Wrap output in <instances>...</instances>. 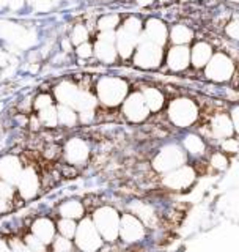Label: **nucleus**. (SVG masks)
<instances>
[{
  "instance_id": "28",
  "label": "nucleus",
  "mask_w": 239,
  "mask_h": 252,
  "mask_svg": "<svg viewBox=\"0 0 239 252\" xmlns=\"http://www.w3.org/2000/svg\"><path fill=\"white\" fill-rule=\"evenodd\" d=\"M209 164H211V167H214L216 170L224 172L228 169L230 161H228V158L224 152H214L209 158Z\"/></svg>"
},
{
  "instance_id": "12",
  "label": "nucleus",
  "mask_w": 239,
  "mask_h": 252,
  "mask_svg": "<svg viewBox=\"0 0 239 252\" xmlns=\"http://www.w3.org/2000/svg\"><path fill=\"white\" fill-rule=\"evenodd\" d=\"M209 134H211V137L217 139L220 142L233 137L235 126L232 122V117L227 114H219L216 117H212V120L209 123Z\"/></svg>"
},
{
  "instance_id": "20",
  "label": "nucleus",
  "mask_w": 239,
  "mask_h": 252,
  "mask_svg": "<svg viewBox=\"0 0 239 252\" xmlns=\"http://www.w3.org/2000/svg\"><path fill=\"white\" fill-rule=\"evenodd\" d=\"M143 98H145V102L149 109V112H159L164 107V94L159 89H154V87H147V89L142 90Z\"/></svg>"
},
{
  "instance_id": "1",
  "label": "nucleus",
  "mask_w": 239,
  "mask_h": 252,
  "mask_svg": "<svg viewBox=\"0 0 239 252\" xmlns=\"http://www.w3.org/2000/svg\"><path fill=\"white\" fill-rule=\"evenodd\" d=\"M96 94L104 106H120L127 98V84L121 77H101L96 84Z\"/></svg>"
},
{
  "instance_id": "39",
  "label": "nucleus",
  "mask_w": 239,
  "mask_h": 252,
  "mask_svg": "<svg viewBox=\"0 0 239 252\" xmlns=\"http://www.w3.org/2000/svg\"><path fill=\"white\" fill-rule=\"evenodd\" d=\"M153 0H137V3L140 5V6H147V5H149Z\"/></svg>"
},
{
  "instance_id": "36",
  "label": "nucleus",
  "mask_w": 239,
  "mask_h": 252,
  "mask_svg": "<svg viewBox=\"0 0 239 252\" xmlns=\"http://www.w3.org/2000/svg\"><path fill=\"white\" fill-rule=\"evenodd\" d=\"M76 52H77V55H79V57H81V59H89V57H91L94 51H93V46H91L89 41H87V43L79 44Z\"/></svg>"
},
{
  "instance_id": "6",
  "label": "nucleus",
  "mask_w": 239,
  "mask_h": 252,
  "mask_svg": "<svg viewBox=\"0 0 239 252\" xmlns=\"http://www.w3.org/2000/svg\"><path fill=\"white\" fill-rule=\"evenodd\" d=\"M195 180H197L195 169L192 165L184 164L178 169L165 173L161 183L165 189H170V191H184V189L190 188L195 183Z\"/></svg>"
},
{
  "instance_id": "26",
  "label": "nucleus",
  "mask_w": 239,
  "mask_h": 252,
  "mask_svg": "<svg viewBox=\"0 0 239 252\" xmlns=\"http://www.w3.org/2000/svg\"><path fill=\"white\" fill-rule=\"evenodd\" d=\"M36 117L39 118V123H41L43 126H46V128H55V126L60 125L59 112H57V109H55L54 106L39 110Z\"/></svg>"
},
{
  "instance_id": "22",
  "label": "nucleus",
  "mask_w": 239,
  "mask_h": 252,
  "mask_svg": "<svg viewBox=\"0 0 239 252\" xmlns=\"http://www.w3.org/2000/svg\"><path fill=\"white\" fill-rule=\"evenodd\" d=\"M182 148L194 156H202L206 152V142L200 136H197V134H187L182 139Z\"/></svg>"
},
{
  "instance_id": "10",
  "label": "nucleus",
  "mask_w": 239,
  "mask_h": 252,
  "mask_svg": "<svg viewBox=\"0 0 239 252\" xmlns=\"http://www.w3.org/2000/svg\"><path fill=\"white\" fill-rule=\"evenodd\" d=\"M123 114L131 123H142L149 115V109L140 92L131 93L123 102Z\"/></svg>"
},
{
  "instance_id": "40",
  "label": "nucleus",
  "mask_w": 239,
  "mask_h": 252,
  "mask_svg": "<svg viewBox=\"0 0 239 252\" xmlns=\"http://www.w3.org/2000/svg\"><path fill=\"white\" fill-rule=\"evenodd\" d=\"M230 2H235V3H239V0H230Z\"/></svg>"
},
{
  "instance_id": "38",
  "label": "nucleus",
  "mask_w": 239,
  "mask_h": 252,
  "mask_svg": "<svg viewBox=\"0 0 239 252\" xmlns=\"http://www.w3.org/2000/svg\"><path fill=\"white\" fill-rule=\"evenodd\" d=\"M232 122H233V126H235V132L239 134V106H235L233 110H232Z\"/></svg>"
},
{
  "instance_id": "13",
  "label": "nucleus",
  "mask_w": 239,
  "mask_h": 252,
  "mask_svg": "<svg viewBox=\"0 0 239 252\" xmlns=\"http://www.w3.org/2000/svg\"><path fill=\"white\" fill-rule=\"evenodd\" d=\"M131 213L137 216L143 224L149 228H154L159 224V215L156 208L148 202L143 200H134L131 203Z\"/></svg>"
},
{
  "instance_id": "41",
  "label": "nucleus",
  "mask_w": 239,
  "mask_h": 252,
  "mask_svg": "<svg viewBox=\"0 0 239 252\" xmlns=\"http://www.w3.org/2000/svg\"><path fill=\"white\" fill-rule=\"evenodd\" d=\"M161 2H169V0H161Z\"/></svg>"
},
{
  "instance_id": "8",
  "label": "nucleus",
  "mask_w": 239,
  "mask_h": 252,
  "mask_svg": "<svg viewBox=\"0 0 239 252\" xmlns=\"http://www.w3.org/2000/svg\"><path fill=\"white\" fill-rule=\"evenodd\" d=\"M235 73V63L233 60L225 54H216L212 55V59L209 60V63L206 65L205 74L208 79L214 82H227L232 79Z\"/></svg>"
},
{
  "instance_id": "2",
  "label": "nucleus",
  "mask_w": 239,
  "mask_h": 252,
  "mask_svg": "<svg viewBox=\"0 0 239 252\" xmlns=\"http://www.w3.org/2000/svg\"><path fill=\"white\" fill-rule=\"evenodd\" d=\"M93 222L101 233L102 240L107 243H114L120 238V222L121 215L114 207H101L93 213Z\"/></svg>"
},
{
  "instance_id": "5",
  "label": "nucleus",
  "mask_w": 239,
  "mask_h": 252,
  "mask_svg": "<svg viewBox=\"0 0 239 252\" xmlns=\"http://www.w3.org/2000/svg\"><path fill=\"white\" fill-rule=\"evenodd\" d=\"M76 244L82 252H96L102 248V240L101 233L98 232L96 225H94L93 219H82L81 224L77 225L76 232Z\"/></svg>"
},
{
  "instance_id": "23",
  "label": "nucleus",
  "mask_w": 239,
  "mask_h": 252,
  "mask_svg": "<svg viewBox=\"0 0 239 252\" xmlns=\"http://www.w3.org/2000/svg\"><path fill=\"white\" fill-rule=\"evenodd\" d=\"M84 205L77 200H66L65 203H61L60 207V215L61 218H68V219H81L84 216Z\"/></svg>"
},
{
  "instance_id": "35",
  "label": "nucleus",
  "mask_w": 239,
  "mask_h": 252,
  "mask_svg": "<svg viewBox=\"0 0 239 252\" xmlns=\"http://www.w3.org/2000/svg\"><path fill=\"white\" fill-rule=\"evenodd\" d=\"M220 145H222V150H224V153H236L239 150V142L235 140L233 137L222 140Z\"/></svg>"
},
{
  "instance_id": "15",
  "label": "nucleus",
  "mask_w": 239,
  "mask_h": 252,
  "mask_svg": "<svg viewBox=\"0 0 239 252\" xmlns=\"http://www.w3.org/2000/svg\"><path fill=\"white\" fill-rule=\"evenodd\" d=\"M167 63L172 71H184L190 63V51L186 46H173L167 54Z\"/></svg>"
},
{
  "instance_id": "42",
  "label": "nucleus",
  "mask_w": 239,
  "mask_h": 252,
  "mask_svg": "<svg viewBox=\"0 0 239 252\" xmlns=\"http://www.w3.org/2000/svg\"><path fill=\"white\" fill-rule=\"evenodd\" d=\"M187 2H190V0H187Z\"/></svg>"
},
{
  "instance_id": "16",
  "label": "nucleus",
  "mask_w": 239,
  "mask_h": 252,
  "mask_svg": "<svg viewBox=\"0 0 239 252\" xmlns=\"http://www.w3.org/2000/svg\"><path fill=\"white\" fill-rule=\"evenodd\" d=\"M38 189H39L38 173L31 167H27L19 178V191L26 199H30V197H35L38 194Z\"/></svg>"
},
{
  "instance_id": "3",
  "label": "nucleus",
  "mask_w": 239,
  "mask_h": 252,
  "mask_svg": "<svg viewBox=\"0 0 239 252\" xmlns=\"http://www.w3.org/2000/svg\"><path fill=\"white\" fill-rule=\"evenodd\" d=\"M186 161H187L186 150L177 144H169L157 152V155L153 159V167L156 172L165 175V173H169L175 169L181 167V165H184Z\"/></svg>"
},
{
  "instance_id": "32",
  "label": "nucleus",
  "mask_w": 239,
  "mask_h": 252,
  "mask_svg": "<svg viewBox=\"0 0 239 252\" xmlns=\"http://www.w3.org/2000/svg\"><path fill=\"white\" fill-rule=\"evenodd\" d=\"M54 252H71L73 251V243L66 236H55V240L52 243Z\"/></svg>"
},
{
  "instance_id": "27",
  "label": "nucleus",
  "mask_w": 239,
  "mask_h": 252,
  "mask_svg": "<svg viewBox=\"0 0 239 252\" xmlns=\"http://www.w3.org/2000/svg\"><path fill=\"white\" fill-rule=\"evenodd\" d=\"M77 225L74 219H68V218H61V220L57 224V228L61 236H66V238H73L76 236V232H77Z\"/></svg>"
},
{
  "instance_id": "14",
  "label": "nucleus",
  "mask_w": 239,
  "mask_h": 252,
  "mask_svg": "<svg viewBox=\"0 0 239 252\" xmlns=\"http://www.w3.org/2000/svg\"><path fill=\"white\" fill-rule=\"evenodd\" d=\"M143 38L162 47L167 41V38H169V30H167L162 21L151 18L145 24V35H143Z\"/></svg>"
},
{
  "instance_id": "21",
  "label": "nucleus",
  "mask_w": 239,
  "mask_h": 252,
  "mask_svg": "<svg viewBox=\"0 0 239 252\" xmlns=\"http://www.w3.org/2000/svg\"><path fill=\"white\" fill-rule=\"evenodd\" d=\"M94 54L96 57L104 62V63H114L117 60V47L115 43H110V41H104V39H98L96 44H94Z\"/></svg>"
},
{
  "instance_id": "33",
  "label": "nucleus",
  "mask_w": 239,
  "mask_h": 252,
  "mask_svg": "<svg viewBox=\"0 0 239 252\" xmlns=\"http://www.w3.org/2000/svg\"><path fill=\"white\" fill-rule=\"evenodd\" d=\"M54 106V98L51 96V94H47V93H41V94H38V96L35 98L33 101V107L35 110H43L46 107H51Z\"/></svg>"
},
{
  "instance_id": "30",
  "label": "nucleus",
  "mask_w": 239,
  "mask_h": 252,
  "mask_svg": "<svg viewBox=\"0 0 239 252\" xmlns=\"http://www.w3.org/2000/svg\"><path fill=\"white\" fill-rule=\"evenodd\" d=\"M126 33H129L132 36H139L140 32H142V21L135 16H131L123 22V27H121Z\"/></svg>"
},
{
  "instance_id": "37",
  "label": "nucleus",
  "mask_w": 239,
  "mask_h": 252,
  "mask_svg": "<svg viewBox=\"0 0 239 252\" xmlns=\"http://www.w3.org/2000/svg\"><path fill=\"white\" fill-rule=\"evenodd\" d=\"M227 35L230 38L238 39V41H239V19L228 24V26H227Z\"/></svg>"
},
{
  "instance_id": "9",
  "label": "nucleus",
  "mask_w": 239,
  "mask_h": 252,
  "mask_svg": "<svg viewBox=\"0 0 239 252\" xmlns=\"http://www.w3.org/2000/svg\"><path fill=\"white\" fill-rule=\"evenodd\" d=\"M147 228L148 227L135 215L124 213V215H121V222H120V238L129 244L139 243L142 240H145Z\"/></svg>"
},
{
  "instance_id": "17",
  "label": "nucleus",
  "mask_w": 239,
  "mask_h": 252,
  "mask_svg": "<svg viewBox=\"0 0 239 252\" xmlns=\"http://www.w3.org/2000/svg\"><path fill=\"white\" fill-rule=\"evenodd\" d=\"M55 225L49 218H39L31 224V233L38 236L39 240L46 244H52L55 240Z\"/></svg>"
},
{
  "instance_id": "11",
  "label": "nucleus",
  "mask_w": 239,
  "mask_h": 252,
  "mask_svg": "<svg viewBox=\"0 0 239 252\" xmlns=\"http://www.w3.org/2000/svg\"><path fill=\"white\" fill-rule=\"evenodd\" d=\"M63 155H65V159L68 161L69 165H81V164H84L87 159H89L90 147L84 139L73 137L65 144Z\"/></svg>"
},
{
  "instance_id": "29",
  "label": "nucleus",
  "mask_w": 239,
  "mask_h": 252,
  "mask_svg": "<svg viewBox=\"0 0 239 252\" xmlns=\"http://www.w3.org/2000/svg\"><path fill=\"white\" fill-rule=\"evenodd\" d=\"M120 18L117 14H106L98 21V27L101 32H114L118 26Z\"/></svg>"
},
{
  "instance_id": "4",
  "label": "nucleus",
  "mask_w": 239,
  "mask_h": 252,
  "mask_svg": "<svg viewBox=\"0 0 239 252\" xmlns=\"http://www.w3.org/2000/svg\"><path fill=\"white\" fill-rule=\"evenodd\" d=\"M169 118L178 128H190L198 118V107L189 98H177L169 106Z\"/></svg>"
},
{
  "instance_id": "18",
  "label": "nucleus",
  "mask_w": 239,
  "mask_h": 252,
  "mask_svg": "<svg viewBox=\"0 0 239 252\" xmlns=\"http://www.w3.org/2000/svg\"><path fill=\"white\" fill-rule=\"evenodd\" d=\"M212 59V47L205 43V41H198L194 44L192 51H190V62L195 68H203L209 63Z\"/></svg>"
},
{
  "instance_id": "7",
  "label": "nucleus",
  "mask_w": 239,
  "mask_h": 252,
  "mask_svg": "<svg viewBox=\"0 0 239 252\" xmlns=\"http://www.w3.org/2000/svg\"><path fill=\"white\" fill-rule=\"evenodd\" d=\"M162 60V51L161 46L148 41V39H140V43L135 49L134 55V65L143 68V69H153L161 65Z\"/></svg>"
},
{
  "instance_id": "25",
  "label": "nucleus",
  "mask_w": 239,
  "mask_h": 252,
  "mask_svg": "<svg viewBox=\"0 0 239 252\" xmlns=\"http://www.w3.org/2000/svg\"><path fill=\"white\" fill-rule=\"evenodd\" d=\"M170 39L177 46H186L192 39V30L186 26H175L170 32Z\"/></svg>"
},
{
  "instance_id": "31",
  "label": "nucleus",
  "mask_w": 239,
  "mask_h": 252,
  "mask_svg": "<svg viewBox=\"0 0 239 252\" xmlns=\"http://www.w3.org/2000/svg\"><path fill=\"white\" fill-rule=\"evenodd\" d=\"M71 41H73L74 44H82V43H87V39H89V30H87L85 26H82V24H79V26L74 27L73 33H71Z\"/></svg>"
},
{
  "instance_id": "24",
  "label": "nucleus",
  "mask_w": 239,
  "mask_h": 252,
  "mask_svg": "<svg viewBox=\"0 0 239 252\" xmlns=\"http://www.w3.org/2000/svg\"><path fill=\"white\" fill-rule=\"evenodd\" d=\"M57 112H59V122H60V125L68 126V128L77 125V122H79V114H77V110H74L73 107L65 106V104H60L57 107Z\"/></svg>"
},
{
  "instance_id": "34",
  "label": "nucleus",
  "mask_w": 239,
  "mask_h": 252,
  "mask_svg": "<svg viewBox=\"0 0 239 252\" xmlns=\"http://www.w3.org/2000/svg\"><path fill=\"white\" fill-rule=\"evenodd\" d=\"M27 244V246L33 251V252H46V246L47 244L46 243H43L41 240L38 238V236H35L33 233L31 235H29V236H26V241H24Z\"/></svg>"
},
{
  "instance_id": "19",
  "label": "nucleus",
  "mask_w": 239,
  "mask_h": 252,
  "mask_svg": "<svg viewBox=\"0 0 239 252\" xmlns=\"http://www.w3.org/2000/svg\"><path fill=\"white\" fill-rule=\"evenodd\" d=\"M117 51L121 55L123 59H129L134 54V51L137 49L135 44H137V36H132L129 33H126L123 29H120L117 32Z\"/></svg>"
}]
</instances>
